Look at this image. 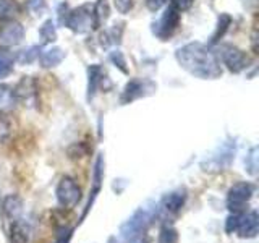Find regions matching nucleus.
<instances>
[{
	"label": "nucleus",
	"mask_w": 259,
	"mask_h": 243,
	"mask_svg": "<svg viewBox=\"0 0 259 243\" xmlns=\"http://www.w3.org/2000/svg\"><path fill=\"white\" fill-rule=\"evenodd\" d=\"M20 13V4L16 0H0V21H10Z\"/></svg>",
	"instance_id": "15"
},
{
	"label": "nucleus",
	"mask_w": 259,
	"mask_h": 243,
	"mask_svg": "<svg viewBox=\"0 0 259 243\" xmlns=\"http://www.w3.org/2000/svg\"><path fill=\"white\" fill-rule=\"evenodd\" d=\"M39 34H40V39H42L44 44L54 43V40L57 39V31H55V26H54V21L52 20H47L42 24V26H40Z\"/></svg>",
	"instance_id": "19"
},
{
	"label": "nucleus",
	"mask_w": 259,
	"mask_h": 243,
	"mask_svg": "<svg viewBox=\"0 0 259 243\" xmlns=\"http://www.w3.org/2000/svg\"><path fill=\"white\" fill-rule=\"evenodd\" d=\"M222 62L227 68H229L232 73H240L248 67V57L246 54L241 51V49L235 47V46H224L222 47Z\"/></svg>",
	"instance_id": "5"
},
{
	"label": "nucleus",
	"mask_w": 259,
	"mask_h": 243,
	"mask_svg": "<svg viewBox=\"0 0 259 243\" xmlns=\"http://www.w3.org/2000/svg\"><path fill=\"white\" fill-rule=\"evenodd\" d=\"M240 219H241L240 214H233V216H230L229 219H227L225 230L229 232V233H232V232L237 230V229H238V225H240Z\"/></svg>",
	"instance_id": "27"
},
{
	"label": "nucleus",
	"mask_w": 259,
	"mask_h": 243,
	"mask_svg": "<svg viewBox=\"0 0 259 243\" xmlns=\"http://www.w3.org/2000/svg\"><path fill=\"white\" fill-rule=\"evenodd\" d=\"M16 96L15 89L8 85H0V115L10 113L16 107Z\"/></svg>",
	"instance_id": "9"
},
{
	"label": "nucleus",
	"mask_w": 259,
	"mask_h": 243,
	"mask_svg": "<svg viewBox=\"0 0 259 243\" xmlns=\"http://www.w3.org/2000/svg\"><path fill=\"white\" fill-rule=\"evenodd\" d=\"M144 83L140 79H133V81H130V83L125 86V91L123 94H121V102L126 104V102H132L135 101L136 97H141L144 93Z\"/></svg>",
	"instance_id": "13"
},
{
	"label": "nucleus",
	"mask_w": 259,
	"mask_h": 243,
	"mask_svg": "<svg viewBox=\"0 0 259 243\" xmlns=\"http://www.w3.org/2000/svg\"><path fill=\"white\" fill-rule=\"evenodd\" d=\"M12 243H28L29 240V229L28 225H24L23 222L15 221L12 225V233H10Z\"/></svg>",
	"instance_id": "16"
},
{
	"label": "nucleus",
	"mask_w": 259,
	"mask_h": 243,
	"mask_svg": "<svg viewBox=\"0 0 259 243\" xmlns=\"http://www.w3.org/2000/svg\"><path fill=\"white\" fill-rule=\"evenodd\" d=\"M178 23H180V12H177L175 8L170 5L164 15L160 16V20L157 23L152 24V31L159 39L165 40L174 34L175 29L178 28Z\"/></svg>",
	"instance_id": "4"
},
{
	"label": "nucleus",
	"mask_w": 259,
	"mask_h": 243,
	"mask_svg": "<svg viewBox=\"0 0 259 243\" xmlns=\"http://www.w3.org/2000/svg\"><path fill=\"white\" fill-rule=\"evenodd\" d=\"M159 243H178V232L172 227H164L159 235Z\"/></svg>",
	"instance_id": "22"
},
{
	"label": "nucleus",
	"mask_w": 259,
	"mask_h": 243,
	"mask_svg": "<svg viewBox=\"0 0 259 243\" xmlns=\"http://www.w3.org/2000/svg\"><path fill=\"white\" fill-rule=\"evenodd\" d=\"M113 5L120 13L126 15L133 8V0H113Z\"/></svg>",
	"instance_id": "25"
},
{
	"label": "nucleus",
	"mask_w": 259,
	"mask_h": 243,
	"mask_svg": "<svg viewBox=\"0 0 259 243\" xmlns=\"http://www.w3.org/2000/svg\"><path fill=\"white\" fill-rule=\"evenodd\" d=\"M183 70L201 79H215L222 75L221 60L209 46L202 43H190L180 47L175 54Z\"/></svg>",
	"instance_id": "1"
},
{
	"label": "nucleus",
	"mask_w": 259,
	"mask_h": 243,
	"mask_svg": "<svg viewBox=\"0 0 259 243\" xmlns=\"http://www.w3.org/2000/svg\"><path fill=\"white\" fill-rule=\"evenodd\" d=\"M39 47H29V49H26V51H23L21 54H20V57H18V60L21 62V63H31L32 60L36 59V57H39Z\"/></svg>",
	"instance_id": "23"
},
{
	"label": "nucleus",
	"mask_w": 259,
	"mask_h": 243,
	"mask_svg": "<svg viewBox=\"0 0 259 243\" xmlns=\"http://www.w3.org/2000/svg\"><path fill=\"white\" fill-rule=\"evenodd\" d=\"M230 23H232V18H230L229 15H221V16H219V23H217L215 32L212 34V37H210V44H215L217 40L225 34V31L229 29Z\"/></svg>",
	"instance_id": "18"
},
{
	"label": "nucleus",
	"mask_w": 259,
	"mask_h": 243,
	"mask_svg": "<svg viewBox=\"0 0 259 243\" xmlns=\"http://www.w3.org/2000/svg\"><path fill=\"white\" fill-rule=\"evenodd\" d=\"M8 133H10V127L4 118H0V141H5Z\"/></svg>",
	"instance_id": "29"
},
{
	"label": "nucleus",
	"mask_w": 259,
	"mask_h": 243,
	"mask_svg": "<svg viewBox=\"0 0 259 243\" xmlns=\"http://www.w3.org/2000/svg\"><path fill=\"white\" fill-rule=\"evenodd\" d=\"M254 186L246 182H240L237 185H233L229 191V208L240 211L241 206H245V202L249 201V198L253 196Z\"/></svg>",
	"instance_id": "7"
},
{
	"label": "nucleus",
	"mask_w": 259,
	"mask_h": 243,
	"mask_svg": "<svg viewBox=\"0 0 259 243\" xmlns=\"http://www.w3.org/2000/svg\"><path fill=\"white\" fill-rule=\"evenodd\" d=\"M172 2V7L175 8L177 12H186V10H190V8L193 7L194 4V0H170Z\"/></svg>",
	"instance_id": "24"
},
{
	"label": "nucleus",
	"mask_w": 259,
	"mask_h": 243,
	"mask_svg": "<svg viewBox=\"0 0 259 243\" xmlns=\"http://www.w3.org/2000/svg\"><path fill=\"white\" fill-rule=\"evenodd\" d=\"M16 101L23 102L24 105H32L37 102V86L36 81L31 76H23L20 83L15 88Z\"/></svg>",
	"instance_id": "8"
},
{
	"label": "nucleus",
	"mask_w": 259,
	"mask_h": 243,
	"mask_svg": "<svg viewBox=\"0 0 259 243\" xmlns=\"http://www.w3.org/2000/svg\"><path fill=\"white\" fill-rule=\"evenodd\" d=\"M144 4H146V7H148V10L157 12L167 4V0H144Z\"/></svg>",
	"instance_id": "28"
},
{
	"label": "nucleus",
	"mask_w": 259,
	"mask_h": 243,
	"mask_svg": "<svg viewBox=\"0 0 259 243\" xmlns=\"http://www.w3.org/2000/svg\"><path fill=\"white\" fill-rule=\"evenodd\" d=\"M24 37V28L18 21H4L0 24V46L13 47L18 46Z\"/></svg>",
	"instance_id": "6"
},
{
	"label": "nucleus",
	"mask_w": 259,
	"mask_h": 243,
	"mask_svg": "<svg viewBox=\"0 0 259 243\" xmlns=\"http://www.w3.org/2000/svg\"><path fill=\"white\" fill-rule=\"evenodd\" d=\"M93 12H94L96 28H99L101 24L109 18V4H107V0H97L96 5L93 7Z\"/></svg>",
	"instance_id": "17"
},
{
	"label": "nucleus",
	"mask_w": 259,
	"mask_h": 243,
	"mask_svg": "<svg viewBox=\"0 0 259 243\" xmlns=\"http://www.w3.org/2000/svg\"><path fill=\"white\" fill-rule=\"evenodd\" d=\"M65 24L78 34H84V32L96 29L94 23V12L91 5H81L75 10L68 12L67 18H65Z\"/></svg>",
	"instance_id": "2"
},
{
	"label": "nucleus",
	"mask_w": 259,
	"mask_h": 243,
	"mask_svg": "<svg viewBox=\"0 0 259 243\" xmlns=\"http://www.w3.org/2000/svg\"><path fill=\"white\" fill-rule=\"evenodd\" d=\"M57 199H59L62 208L71 209L78 205L81 199V188L78 183L70 177H63L59 186H57Z\"/></svg>",
	"instance_id": "3"
},
{
	"label": "nucleus",
	"mask_w": 259,
	"mask_h": 243,
	"mask_svg": "<svg viewBox=\"0 0 259 243\" xmlns=\"http://www.w3.org/2000/svg\"><path fill=\"white\" fill-rule=\"evenodd\" d=\"M4 208L10 216H16L21 211V199L16 196H8L4 202Z\"/></svg>",
	"instance_id": "21"
},
{
	"label": "nucleus",
	"mask_w": 259,
	"mask_h": 243,
	"mask_svg": "<svg viewBox=\"0 0 259 243\" xmlns=\"http://www.w3.org/2000/svg\"><path fill=\"white\" fill-rule=\"evenodd\" d=\"M185 199H186L185 191H174L162 199V208L168 211V213H177L185 205Z\"/></svg>",
	"instance_id": "12"
},
{
	"label": "nucleus",
	"mask_w": 259,
	"mask_h": 243,
	"mask_svg": "<svg viewBox=\"0 0 259 243\" xmlns=\"http://www.w3.org/2000/svg\"><path fill=\"white\" fill-rule=\"evenodd\" d=\"M13 54H10L8 51H0V78L7 76L8 73L13 68Z\"/></svg>",
	"instance_id": "20"
},
{
	"label": "nucleus",
	"mask_w": 259,
	"mask_h": 243,
	"mask_svg": "<svg viewBox=\"0 0 259 243\" xmlns=\"http://www.w3.org/2000/svg\"><path fill=\"white\" fill-rule=\"evenodd\" d=\"M257 214L254 213H249L246 216H243L240 219V225L237 232L241 235V237H254V235L257 233Z\"/></svg>",
	"instance_id": "11"
},
{
	"label": "nucleus",
	"mask_w": 259,
	"mask_h": 243,
	"mask_svg": "<svg viewBox=\"0 0 259 243\" xmlns=\"http://www.w3.org/2000/svg\"><path fill=\"white\" fill-rule=\"evenodd\" d=\"M88 75H89L88 91H89V97H93L94 93L97 91V88L102 85V81H104V71H102V68L99 67V65H93V67H89Z\"/></svg>",
	"instance_id": "14"
},
{
	"label": "nucleus",
	"mask_w": 259,
	"mask_h": 243,
	"mask_svg": "<svg viewBox=\"0 0 259 243\" xmlns=\"http://www.w3.org/2000/svg\"><path fill=\"white\" fill-rule=\"evenodd\" d=\"M110 60L117 65V67L123 71V73H128V70H126V67H125V59H123V55H121V52L120 51H115V52H112V55H110Z\"/></svg>",
	"instance_id": "26"
},
{
	"label": "nucleus",
	"mask_w": 259,
	"mask_h": 243,
	"mask_svg": "<svg viewBox=\"0 0 259 243\" xmlns=\"http://www.w3.org/2000/svg\"><path fill=\"white\" fill-rule=\"evenodd\" d=\"M65 57V52L62 51L60 47H51L46 49V51L39 55V63L42 68H52L57 67Z\"/></svg>",
	"instance_id": "10"
}]
</instances>
